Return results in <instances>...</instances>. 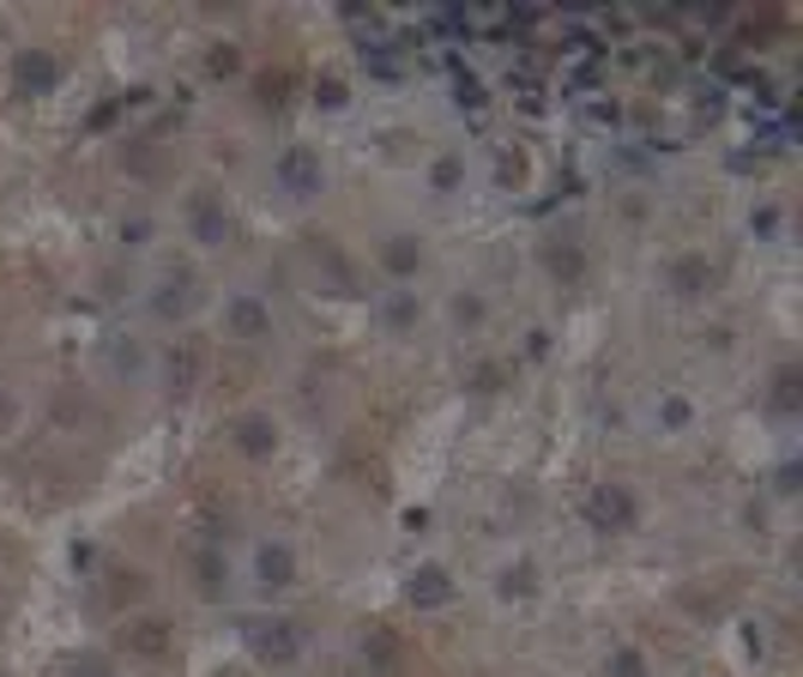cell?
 I'll return each mask as SVG.
<instances>
[{"instance_id": "cell-1", "label": "cell", "mask_w": 803, "mask_h": 677, "mask_svg": "<svg viewBox=\"0 0 803 677\" xmlns=\"http://www.w3.org/2000/svg\"><path fill=\"white\" fill-rule=\"evenodd\" d=\"M580 515H587V527H592V532L616 539V532H628L634 520H641V503H634L628 484H592L587 503H580Z\"/></svg>"}, {"instance_id": "cell-2", "label": "cell", "mask_w": 803, "mask_h": 677, "mask_svg": "<svg viewBox=\"0 0 803 677\" xmlns=\"http://www.w3.org/2000/svg\"><path fill=\"white\" fill-rule=\"evenodd\" d=\"M272 182H278L290 200H315L320 188H327L320 151H315V146H290V151H278V163H272Z\"/></svg>"}, {"instance_id": "cell-3", "label": "cell", "mask_w": 803, "mask_h": 677, "mask_svg": "<svg viewBox=\"0 0 803 677\" xmlns=\"http://www.w3.org/2000/svg\"><path fill=\"white\" fill-rule=\"evenodd\" d=\"M249 647L266 659V666H290V659L303 654V642H296V623H284V617H254L249 623Z\"/></svg>"}, {"instance_id": "cell-4", "label": "cell", "mask_w": 803, "mask_h": 677, "mask_svg": "<svg viewBox=\"0 0 803 677\" xmlns=\"http://www.w3.org/2000/svg\"><path fill=\"white\" fill-rule=\"evenodd\" d=\"M665 285H670V297L701 303L707 290L719 285V273H714V261H707V254H677V261L665 266Z\"/></svg>"}, {"instance_id": "cell-5", "label": "cell", "mask_w": 803, "mask_h": 677, "mask_svg": "<svg viewBox=\"0 0 803 677\" xmlns=\"http://www.w3.org/2000/svg\"><path fill=\"white\" fill-rule=\"evenodd\" d=\"M224 334H230V339H242V345L272 339V309H266L261 297H249V290H242V297H230V303H224Z\"/></svg>"}, {"instance_id": "cell-6", "label": "cell", "mask_w": 803, "mask_h": 677, "mask_svg": "<svg viewBox=\"0 0 803 677\" xmlns=\"http://www.w3.org/2000/svg\"><path fill=\"white\" fill-rule=\"evenodd\" d=\"M188 224H193V236H200V248H224L230 242V212L212 188H200V194L188 200Z\"/></svg>"}, {"instance_id": "cell-7", "label": "cell", "mask_w": 803, "mask_h": 677, "mask_svg": "<svg viewBox=\"0 0 803 677\" xmlns=\"http://www.w3.org/2000/svg\"><path fill=\"white\" fill-rule=\"evenodd\" d=\"M200 375H205V351H200L193 339H181V345H170V351H163V381H170L176 400H193Z\"/></svg>"}, {"instance_id": "cell-8", "label": "cell", "mask_w": 803, "mask_h": 677, "mask_svg": "<svg viewBox=\"0 0 803 677\" xmlns=\"http://www.w3.org/2000/svg\"><path fill=\"white\" fill-rule=\"evenodd\" d=\"M254 581H261V593H284V586H296V551L284 539H261V551H254Z\"/></svg>"}, {"instance_id": "cell-9", "label": "cell", "mask_w": 803, "mask_h": 677, "mask_svg": "<svg viewBox=\"0 0 803 677\" xmlns=\"http://www.w3.org/2000/svg\"><path fill=\"white\" fill-rule=\"evenodd\" d=\"M193 273L188 266H176V273H163L158 285H151V315L158 321H181V315H193Z\"/></svg>"}, {"instance_id": "cell-10", "label": "cell", "mask_w": 803, "mask_h": 677, "mask_svg": "<svg viewBox=\"0 0 803 677\" xmlns=\"http://www.w3.org/2000/svg\"><path fill=\"white\" fill-rule=\"evenodd\" d=\"M405 599H411L418 611H442V605H453V574H447L442 563L411 569V574H405Z\"/></svg>"}, {"instance_id": "cell-11", "label": "cell", "mask_w": 803, "mask_h": 677, "mask_svg": "<svg viewBox=\"0 0 803 677\" xmlns=\"http://www.w3.org/2000/svg\"><path fill=\"white\" fill-rule=\"evenodd\" d=\"M230 442H236L249 459H272V448H278V424H272V412H242L236 424H230Z\"/></svg>"}, {"instance_id": "cell-12", "label": "cell", "mask_w": 803, "mask_h": 677, "mask_svg": "<svg viewBox=\"0 0 803 677\" xmlns=\"http://www.w3.org/2000/svg\"><path fill=\"white\" fill-rule=\"evenodd\" d=\"M121 647H127V654H139V659H163V654H170V623H163V617L127 623V630H121Z\"/></svg>"}, {"instance_id": "cell-13", "label": "cell", "mask_w": 803, "mask_h": 677, "mask_svg": "<svg viewBox=\"0 0 803 677\" xmlns=\"http://www.w3.org/2000/svg\"><path fill=\"white\" fill-rule=\"evenodd\" d=\"M193 586H200L205 599L230 593V557L218 551V544H200V551H193Z\"/></svg>"}, {"instance_id": "cell-14", "label": "cell", "mask_w": 803, "mask_h": 677, "mask_svg": "<svg viewBox=\"0 0 803 677\" xmlns=\"http://www.w3.org/2000/svg\"><path fill=\"white\" fill-rule=\"evenodd\" d=\"M55 80H61V61L49 55V49H24L19 55V92H55Z\"/></svg>"}, {"instance_id": "cell-15", "label": "cell", "mask_w": 803, "mask_h": 677, "mask_svg": "<svg viewBox=\"0 0 803 677\" xmlns=\"http://www.w3.org/2000/svg\"><path fill=\"white\" fill-rule=\"evenodd\" d=\"M418 266H423V242L418 236H387L381 242V273H393L399 285H405V278H418Z\"/></svg>"}, {"instance_id": "cell-16", "label": "cell", "mask_w": 803, "mask_h": 677, "mask_svg": "<svg viewBox=\"0 0 803 677\" xmlns=\"http://www.w3.org/2000/svg\"><path fill=\"white\" fill-rule=\"evenodd\" d=\"M768 405H773L780 417H797V405H803V369H797V363H780V369H773Z\"/></svg>"}, {"instance_id": "cell-17", "label": "cell", "mask_w": 803, "mask_h": 677, "mask_svg": "<svg viewBox=\"0 0 803 677\" xmlns=\"http://www.w3.org/2000/svg\"><path fill=\"white\" fill-rule=\"evenodd\" d=\"M423 303L411 297V290H393V297H381V321L393 327V334H405V327H418Z\"/></svg>"}, {"instance_id": "cell-18", "label": "cell", "mask_w": 803, "mask_h": 677, "mask_svg": "<svg viewBox=\"0 0 803 677\" xmlns=\"http://www.w3.org/2000/svg\"><path fill=\"white\" fill-rule=\"evenodd\" d=\"M543 266H550V273L562 278V285H574V278L587 273V261H580L574 242H550V248H543Z\"/></svg>"}, {"instance_id": "cell-19", "label": "cell", "mask_w": 803, "mask_h": 677, "mask_svg": "<svg viewBox=\"0 0 803 677\" xmlns=\"http://www.w3.org/2000/svg\"><path fill=\"white\" fill-rule=\"evenodd\" d=\"M496 593H501V599H532V593H538V563L501 569V574H496Z\"/></svg>"}, {"instance_id": "cell-20", "label": "cell", "mask_w": 803, "mask_h": 677, "mask_svg": "<svg viewBox=\"0 0 803 677\" xmlns=\"http://www.w3.org/2000/svg\"><path fill=\"white\" fill-rule=\"evenodd\" d=\"M604 677H646V654H641V647H611Z\"/></svg>"}, {"instance_id": "cell-21", "label": "cell", "mask_w": 803, "mask_h": 677, "mask_svg": "<svg viewBox=\"0 0 803 677\" xmlns=\"http://www.w3.org/2000/svg\"><path fill=\"white\" fill-rule=\"evenodd\" d=\"M315 104L320 109H345V104H351V85H345L339 73H320V80H315Z\"/></svg>"}, {"instance_id": "cell-22", "label": "cell", "mask_w": 803, "mask_h": 677, "mask_svg": "<svg viewBox=\"0 0 803 677\" xmlns=\"http://www.w3.org/2000/svg\"><path fill=\"white\" fill-rule=\"evenodd\" d=\"M430 182H435V194H453V188L465 182V163H459V158H435Z\"/></svg>"}, {"instance_id": "cell-23", "label": "cell", "mask_w": 803, "mask_h": 677, "mask_svg": "<svg viewBox=\"0 0 803 677\" xmlns=\"http://www.w3.org/2000/svg\"><path fill=\"white\" fill-rule=\"evenodd\" d=\"M205 67H212L218 80H230V73H242V49L236 43H218L212 55H205Z\"/></svg>"}, {"instance_id": "cell-24", "label": "cell", "mask_w": 803, "mask_h": 677, "mask_svg": "<svg viewBox=\"0 0 803 677\" xmlns=\"http://www.w3.org/2000/svg\"><path fill=\"white\" fill-rule=\"evenodd\" d=\"M67 677H115V659L109 654H80L67 666Z\"/></svg>"}, {"instance_id": "cell-25", "label": "cell", "mask_w": 803, "mask_h": 677, "mask_svg": "<svg viewBox=\"0 0 803 677\" xmlns=\"http://www.w3.org/2000/svg\"><path fill=\"white\" fill-rule=\"evenodd\" d=\"M465 388H472V393H496L501 388V363H477L472 375H465Z\"/></svg>"}, {"instance_id": "cell-26", "label": "cell", "mask_w": 803, "mask_h": 677, "mask_svg": "<svg viewBox=\"0 0 803 677\" xmlns=\"http://www.w3.org/2000/svg\"><path fill=\"white\" fill-rule=\"evenodd\" d=\"M453 321L477 327V321H484V297H472V290H465V297H453Z\"/></svg>"}, {"instance_id": "cell-27", "label": "cell", "mask_w": 803, "mask_h": 677, "mask_svg": "<svg viewBox=\"0 0 803 677\" xmlns=\"http://www.w3.org/2000/svg\"><path fill=\"white\" fill-rule=\"evenodd\" d=\"M369 654L381 659V666H399V647H393V630H374V635H369Z\"/></svg>"}, {"instance_id": "cell-28", "label": "cell", "mask_w": 803, "mask_h": 677, "mask_svg": "<svg viewBox=\"0 0 803 677\" xmlns=\"http://www.w3.org/2000/svg\"><path fill=\"white\" fill-rule=\"evenodd\" d=\"M284 92H290V73H266V80H261V104H266V109H278Z\"/></svg>"}, {"instance_id": "cell-29", "label": "cell", "mask_w": 803, "mask_h": 677, "mask_svg": "<svg viewBox=\"0 0 803 677\" xmlns=\"http://www.w3.org/2000/svg\"><path fill=\"white\" fill-rule=\"evenodd\" d=\"M658 417H665L670 430H683V424H689V400H665V412H658Z\"/></svg>"}, {"instance_id": "cell-30", "label": "cell", "mask_w": 803, "mask_h": 677, "mask_svg": "<svg viewBox=\"0 0 803 677\" xmlns=\"http://www.w3.org/2000/svg\"><path fill=\"white\" fill-rule=\"evenodd\" d=\"M526 357H550V334H532V339H526Z\"/></svg>"}, {"instance_id": "cell-31", "label": "cell", "mask_w": 803, "mask_h": 677, "mask_svg": "<svg viewBox=\"0 0 803 677\" xmlns=\"http://www.w3.org/2000/svg\"><path fill=\"white\" fill-rule=\"evenodd\" d=\"M345 677H357V671H345Z\"/></svg>"}]
</instances>
